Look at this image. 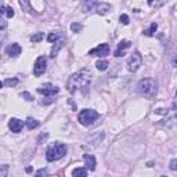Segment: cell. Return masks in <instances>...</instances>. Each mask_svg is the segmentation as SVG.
Returning a JSON list of instances; mask_svg holds the SVG:
<instances>
[{"instance_id":"obj_1","label":"cell","mask_w":177,"mask_h":177,"mask_svg":"<svg viewBox=\"0 0 177 177\" xmlns=\"http://www.w3.org/2000/svg\"><path fill=\"white\" fill-rule=\"evenodd\" d=\"M91 82V72L89 69H80L79 72L73 73L66 82V89L71 93H75L80 89L87 87Z\"/></svg>"},{"instance_id":"obj_2","label":"cell","mask_w":177,"mask_h":177,"mask_svg":"<svg viewBox=\"0 0 177 177\" xmlns=\"http://www.w3.org/2000/svg\"><path fill=\"white\" fill-rule=\"evenodd\" d=\"M137 91L145 98H154L158 93V82L152 78H144L138 82Z\"/></svg>"},{"instance_id":"obj_3","label":"cell","mask_w":177,"mask_h":177,"mask_svg":"<svg viewBox=\"0 0 177 177\" xmlns=\"http://www.w3.org/2000/svg\"><path fill=\"white\" fill-rule=\"evenodd\" d=\"M66 154V145L61 143H54L47 148L46 151V159L49 162H54V160L61 159Z\"/></svg>"},{"instance_id":"obj_4","label":"cell","mask_w":177,"mask_h":177,"mask_svg":"<svg viewBox=\"0 0 177 177\" xmlns=\"http://www.w3.org/2000/svg\"><path fill=\"white\" fill-rule=\"evenodd\" d=\"M98 112L94 111V109H83V111L79 112L78 115V120L80 122V125L83 126H91L96 120L98 119Z\"/></svg>"},{"instance_id":"obj_5","label":"cell","mask_w":177,"mask_h":177,"mask_svg":"<svg viewBox=\"0 0 177 177\" xmlns=\"http://www.w3.org/2000/svg\"><path fill=\"white\" fill-rule=\"evenodd\" d=\"M141 64H143V57H141V54L138 51H134L127 60V69L130 72H136L141 66Z\"/></svg>"},{"instance_id":"obj_6","label":"cell","mask_w":177,"mask_h":177,"mask_svg":"<svg viewBox=\"0 0 177 177\" xmlns=\"http://www.w3.org/2000/svg\"><path fill=\"white\" fill-rule=\"evenodd\" d=\"M46 65H47L46 57L44 56L37 57L36 62H35V65H33V75L35 76H40L42 73H44V71H46Z\"/></svg>"},{"instance_id":"obj_7","label":"cell","mask_w":177,"mask_h":177,"mask_svg":"<svg viewBox=\"0 0 177 177\" xmlns=\"http://www.w3.org/2000/svg\"><path fill=\"white\" fill-rule=\"evenodd\" d=\"M58 87L54 85H51V83H46V85L40 86L39 89H37V91L40 93V94L43 96H56L57 93H58Z\"/></svg>"},{"instance_id":"obj_8","label":"cell","mask_w":177,"mask_h":177,"mask_svg":"<svg viewBox=\"0 0 177 177\" xmlns=\"http://www.w3.org/2000/svg\"><path fill=\"white\" fill-rule=\"evenodd\" d=\"M109 54V46L107 43H102L100 44V46H97L96 49L90 50L89 51V56H98V57H105Z\"/></svg>"},{"instance_id":"obj_9","label":"cell","mask_w":177,"mask_h":177,"mask_svg":"<svg viewBox=\"0 0 177 177\" xmlns=\"http://www.w3.org/2000/svg\"><path fill=\"white\" fill-rule=\"evenodd\" d=\"M22 126H24V123H22V120L17 118H11L10 120H8V127H10V130L12 133H20L22 130Z\"/></svg>"},{"instance_id":"obj_10","label":"cell","mask_w":177,"mask_h":177,"mask_svg":"<svg viewBox=\"0 0 177 177\" xmlns=\"http://www.w3.org/2000/svg\"><path fill=\"white\" fill-rule=\"evenodd\" d=\"M83 159H85V162H86V169H90V170L96 169L97 162H96L94 155H91V154H85V155H83Z\"/></svg>"},{"instance_id":"obj_11","label":"cell","mask_w":177,"mask_h":177,"mask_svg":"<svg viewBox=\"0 0 177 177\" xmlns=\"http://www.w3.org/2000/svg\"><path fill=\"white\" fill-rule=\"evenodd\" d=\"M130 42L129 40H122V42H119V44H118V49L115 50V57H120V56H123V53H125V50L129 49L130 47Z\"/></svg>"},{"instance_id":"obj_12","label":"cell","mask_w":177,"mask_h":177,"mask_svg":"<svg viewBox=\"0 0 177 177\" xmlns=\"http://www.w3.org/2000/svg\"><path fill=\"white\" fill-rule=\"evenodd\" d=\"M7 54L10 57H17V56H20L21 54V51H22V49H21V46L18 43H12V44H10V46L7 47Z\"/></svg>"},{"instance_id":"obj_13","label":"cell","mask_w":177,"mask_h":177,"mask_svg":"<svg viewBox=\"0 0 177 177\" xmlns=\"http://www.w3.org/2000/svg\"><path fill=\"white\" fill-rule=\"evenodd\" d=\"M72 177H87V169L86 167H76L72 170Z\"/></svg>"},{"instance_id":"obj_14","label":"cell","mask_w":177,"mask_h":177,"mask_svg":"<svg viewBox=\"0 0 177 177\" xmlns=\"http://www.w3.org/2000/svg\"><path fill=\"white\" fill-rule=\"evenodd\" d=\"M109 10H111V6H109L108 3H98V6L96 7V11H97L98 14H107Z\"/></svg>"},{"instance_id":"obj_15","label":"cell","mask_w":177,"mask_h":177,"mask_svg":"<svg viewBox=\"0 0 177 177\" xmlns=\"http://www.w3.org/2000/svg\"><path fill=\"white\" fill-rule=\"evenodd\" d=\"M25 125H27V127L29 129V130H33V129H36L37 126H39V122H37L36 119H33V118H28L27 122H25Z\"/></svg>"},{"instance_id":"obj_16","label":"cell","mask_w":177,"mask_h":177,"mask_svg":"<svg viewBox=\"0 0 177 177\" xmlns=\"http://www.w3.org/2000/svg\"><path fill=\"white\" fill-rule=\"evenodd\" d=\"M108 61L107 60H100V61H97V64H96V66H97V69L98 71H105L108 68Z\"/></svg>"},{"instance_id":"obj_17","label":"cell","mask_w":177,"mask_h":177,"mask_svg":"<svg viewBox=\"0 0 177 177\" xmlns=\"http://www.w3.org/2000/svg\"><path fill=\"white\" fill-rule=\"evenodd\" d=\"M62 46H64V39H62V40H60V42H57L56 46H54L53 49H51V57H56V54L58 53V50H60Z\"/></svg>"},{"instance_id":"obj_18","label":"cell","mask_w":177,"mask_h":177,"mask_svg":"<svg viewBox=\"0 0 177 177\" xmlns=\"http://www.w3.org/2000/svg\"><path fill=\"white\" fill-rule=\"evenodd\" d=\"M60 37H61V33H58V32H53V33H50L49 36H47V40H49L50 43H54V42L57 43V40H58Z\"/></svg>"},{"instance_id":"obj_19","label":"cell","mask_w":177,"mask_h":177,"mask_svg":"<svg viewBox=\"0 0 177 177\" xmlns=\"http://www.w3.org/2000/svg\"><path fill=\"white\" fill-rule=\"evenodd\" d=\"M18 82H20V80H18L17 78H12V79H6L4 82L2 83V86H17V85H18Z\"/></svg>"},{"instance_id":"obj_20","label":"cell","mask_w":177,"mask_h":177,"mask_svg":"<svg viewBox=\"0 0 177 177\" xmlns=\"http://www.w3.org/2000/svg\"><path fill=\"white\" fill-rule=\"evenodd\" d=\"M43 37H44V35L42 33V32H37V33H35V35H32V36H31V42L37 43V42H40Z\"/></svg>"},{"instance_id":"obj_21","label":"cell","mask_w":177,"mask_h":177,"mask_svg":"<svg viewBox=\"0 0 177 177\" xmlns=\"http://www.w3.org/2000/svg\"><path fill=\"white\" fill-rule=\"evenodd\" d=\"M156 28H158V25H156V22H152V24H151V27H150V29L148 31H145L144 32V33L147 35V36H152L154 33H155V31H156Z\"/></svg>"},{"instance_id":"obj_22","label":"cell","mask_w":177,"mask_h":177,"mask_svg":"<svg viewBox=\"0 0 177 177\" xmlns=\"http://www.w3.org/2000/svg\"><path fill=\"white\" fill-rule=\"evenodd\" d=\"M83 6H85V11H90L93 7H97L98 3L97 2H86Z\"/></svg>"},{"instance_id":"obj_23","label":"cell","mask_w":177,"mask_h":177,"mask_svg":"<svg viewBox=\"0 0 177 177\" xmlns=\"http://www.w3.org/2000/svg\"><path fill=\"white\" fill-rule=\"evenodd\" d=\"M71 29H72L75 33H78V32H80L83 29V27H82V24H78V22H73L72 25H71Z\"/></svg>"},{"instance_id":"obj_24","label":"cell","mask_w":177,"mask_h":177,"mask_svg":"<svg viewBox=\"0 0 177 177\" xmlns=\"http://www.w3.org/2000/svg\"><path fill=\"white\" fill-rule=\"evenodd\" d=\"M8 173V165H2V176L0 177H7Z\"/></svg>"},{"instance_id":"obj_25","label":"cell","mask_w":177,"mask_h":177,"mask_svg":"<svg viewBox=\"0 0 177 177\" xmlns=\"http://www.w3.org/2000/svg\"><path fill=\"white\" fill-rule=\"evenodd\" d=\"M169 167H170V170H177V159H172L170 160V163H169Z\"/></svg>"},{"instance_id":"obj_26","label":"cell","mask_w":177,"mask_h":177,"mask_svg":"<svg viewBox=\"0 0 177 177\" xmlns=\"http://www.w3.org/2000/svg\"><path fill=\"white\" fill-rule=\"evenodd\" d=\"M119 21H120L123 25H127V24H129V17H127L126 14H122L120 18H119Z\"/></svg>"},{"instance_id":"obj_27","label":"cell","mask_w":177,"mask_h":177,"mask_svg":"<svg viewBox=\"0 0 177 177\" xmlns=\"http://www.w3.org/2000/svg\"><path fill=\"white\" fill-rule=\"evenodd\" d=\"M46 175H47V169H44V167H42V169L37 170L36 177H43V176H46Z\"/></svg>"},{"instance_id":"obj_28","label":"cell","mask_w":177,"mask_h":177,"mask_svg":"<svg viewBox=\"0 0 177 177\" xmlns=\"http://www.w3.org/2000/svg\"><path fill=\"white\" fill-rule=\"evenodd\" d=\"M21 96H22L24 98H27V101H33V96H31L28 91H24Z\"/></svg>"},{"instance_id":"obj_29","label":"cell","mask_w":177,"mask_h":177,"mask_svg":"<svg viewBox=\"0 0 177 177\" xmlns=\"http://www.w3.org/2000/svg\"><path fill=\"white\" fill-rule=\"evenodd\" d=\"M6 15H7L8 18H12L14 17V10H12L11 7H7L6 8Z\"/></svg>"},{"instance_id":"obj_30","label":"cell","mask_w":177,"mask_h":177,"mask_svg":"<svg viewBox=\"0 0 177 177\" xmlns=\"http://www.w3.org/2000/svg\"><path fill=\"white\" fill-rule=\"evenodd\" d=\"M175 108L177 109V91H176V96H175Z\"/></svg>"},{"instance_id":"obj_31","label":"cell","mask_w":177,"mask_h":177,"mask_svg":"<svg viewBox=\"0 0 177 177\" xmlns=\"http://www.w3.org/2000/svg\"><path fill=\"white\" fill-rule=\"evenodd\" d=\"M173 64H175V65H177V58H176L175 61H173Z\"/></svg>"},{"instance_id":"obj_32","label":"cell","mask_w":177,"mask_h":177,"mask_svg":"<svg viewBox=\"0 0 177 177\" xmlns=\"http://www.w3.org/2000/svg\"><path fill=\"white\" fill-rule=\"evenodd\" d=\"M160 177H167V176H160Z\"/></svg>"}]
</instances>
